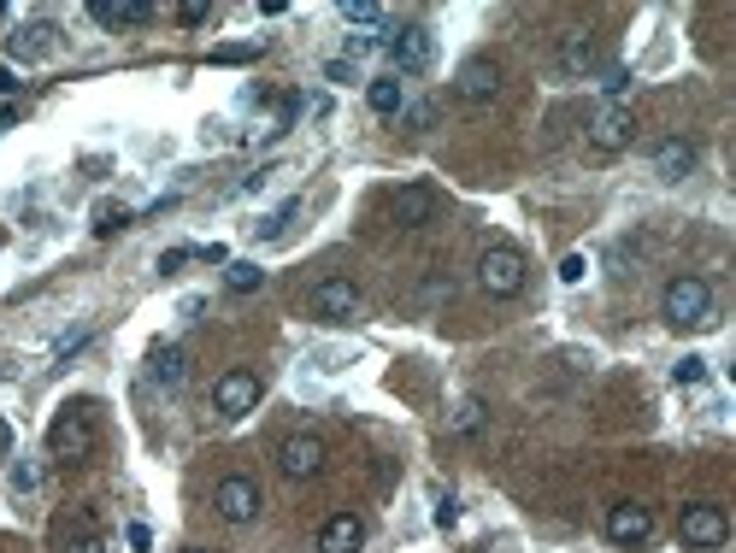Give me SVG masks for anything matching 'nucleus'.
Wrapping results in <instances>:
<instances>
[{
	"label": "nucleus",
	"mask_w": 736,
	"mask_h": 553,
	"mask_svg": "<svg viewBox=\"0 0 736 553\" xmlns=\"http://www.w3.org/2000/svg\"><path fill=\"white\" fill-rule=\"evenodd\" d=\"M89 12H95L100 24H112V30H119V24H148V19H154L148 0H95Z\"/></svg>",
	"instance_id": "nucleus-19"
},
{
	"label": "nucleus",
	"mask_w": 736,
	"mask_h": 553,
	"mask_svg": "<svg viewBox=\"0 0 736 553\" xmlns=\"http://www.w3.org/2000/svg\"><path fill=\"white\" fill-rule=\"evenodd\" d=\"M454 518H459L454 494H437V524H442V530H454Z\"/></svg>",
	"instance_id": "nucleus-27"
},
{
	"label": "nucleus",
	"mask_w": 736,
	"mask_h": 553,
	"mask_svg": "<svg viewBox=\"0 0 736 553\" xmlns=\"http://www.w3.org/2000/svg\"><path fill=\"white\" fill-rule=\"evenodd\" d=\"M407 124H413V130H430V124H437V107H413Z\"/></svg>",
	"instance_id": "nucleus-33"
},
{
	"label": "nucleus",
	"mask_w": 736,
	"mask_h": 553,
	"mask_svg": "<svg viewBox=\"0 0 736 553\" xmlns=\"http://www.w3.org/2000/svg\"><path fill=\"white\" fill-rule=\"evenodd\" d=\"M389 212H395V224H401V230L430 224V218H437V188H430V183H407V188H395Z\"/></svg>",
	"instance_id": "nucleus-10"
},
{
	"label": "nucleus",
	"mask_w": 736,
	"mask_h": 553,
	"mask_svg": "<svg viewBox=\"0 0 736 553\" xmlns=\"http://www.w3.org/2000/svg\"><path fill=\"white\" fill-rule=\"evenodd\" d=\"M124 224H130V212L119 207V200H107V207L95 212V236H119Z\"/></svg>",
	"instance_id": "nucleus-22"
},
{
	"label": "nucleus",
	"mask_w": 736,
	"mask_h": 553,
	"mask_svg": "<svg viewBox=\"0 0 736 553\" xmlns=\"http://www.w3.org/2000/svg\"><path fill=\"white\" fill-rule=\"evenodd\" d=\"M654 171H660V177H666V183L689 177V171H696V142H684V136L660 142V148H654Z\"/></svg>",
	"instance_id": "nucleus-16"
},
{
	"label": "nucleus",
	"mask_w": 736,
	"mask_h": 553,
	"mask_svg": "<svg viewBox=\"0 0 736 553\" xmlns=\"http://www.w3.org/2000/svg\"><path fill=\"white\" fill-rule=\"evenodd\" d=\"M478 425H483V401H459V413H454V430H459V435H471Z\"/></svg>",
	"instance_id": "nucleus-25"
},
{
	"label": "nucleus",
	"mask_w": 736,
	"mask_h": 553,
	"mask_svg": "<svg viewBox=\"0 0 736 553\" xmlns=\"http://www.w3.org/2000/svg\"><path fill=\"white\" fill-rule=\"evenodd\" d=\"M53 36H60L53 24H24V30L7 41V53L12 60H41V53H53Z\"/></svg>",
	"instance_id": "nucleus-17"
},
{
	"label": "nucleus",
	"mask_w": 736,
	"mask_h": 553,
	"mask_svg": "<svg viewBox=\"0 0 736 553\" xmlns=\"http://www.w3.org/2000/svg\"><path fill=\"white\" fill-rule=\"evenodd\" d=\"M342 19H348V24H378L383 7H378V0H342Z\"/></svg>",
	"instance_id": "nucleus-23"
},
{
	"label": "nucleus",
	"mask_w": 736,
	"mask_h": 553,
	"mask_svg": "<svg viewBox=\"0 0 736 553\" xmlns=\"http://www.w3.org/2000/svg\"><path fill=\"white\" fill-rule=\"evenodd\" d=\"M278 465H283V477L307 483V477L324 471V442H319V435H283V442H278Z\"/></svg>",
	"instance_id": "nucleus-8"
},
{
	"label": "nucleus",
	"mask_w": 736,
	"mask_h": 553,
	"mask_svg": "<svg viewBox=\"0 0 736 553\" xmlns=\"http://www.w3.org/2000/svg\"><path fill=\"white\" fill-rule=\"evenodd\" d=\"M183 553H207V548H183Z\"/></svg>",
	"instance_id": "nucleus-38"
},
{
	"label": "nucleus",
	"mask_w": 736,
	"mask_h": 553,
	"mask_svg": "<svg viewBox=\"0 0 736 553\" xmlns=\"http://www.w3.org/2000/svg\"><path fill=\"white\" fill-rule=\"evenodd\" d=\"M36 483H41L36 465H19V471H12V489H36Z\"/></svg>",
	"instance_id": "nucleus-32"
},
{
	"label": "nucleus",
	"mask_w": 736,
	"mask_h": 553,
	"mask_svg": "<svg viewBox=\"0 0 736 553\" xmlns=\"http://www.w3.org/2000/svg\"><path fill=\"white\" fill-rule=\"evenodd\" d=\"M584 271H589L584 254H566V259H560V283H584Z\"/></svg>",
	"instance_id": "nucleus-26"
},
{
	"label": "nucleus",
	"mask_w": 736,
	"mask_h": 553,
	"mask_svg": "<svg viewBox=\"0 0 736 553\" xmlns=\"http://www.w3.org/2000/svg\"><path fill=\"white\" fill-rule=\"evenodd\" d=\"M359 542H366V518H359V513H336V518H324V530H319V553H359Z\"/></svg>",
	"instance_id": "nucleus-14"
},
{
	"label": "nucleus",
	"mask_w": 736,
	"mask_h": 553,
	"mask_svg": "<svg viewBox=\"0 0 736 553\" xmlns=\"http://www.w3.org/2000/svg\"><path fill=\"white\" fill-rule=\"evenodd\" d=\"M660 312H666L672 330H701L713 324V288H707V276H672L666 295H660Z\"/></svg>",
	"instance_id": "nucleus-1"
},
{
	"label": "nucleus",
	"mask_w": 736,
	"mask_h": 553,
	"mask_svg": "<svg viewBox=\"0 0 736 553\" xmlns=\"http://www.w3.org/2000/svg\"><path fill=\"white\" fill-rule=\"evenodd\" d=\"M48 454L53 459H89L95 454V418L83 413V406H65L48 425Z\"/></svg>",
	"instance_id": "nucleus-3"
},
{
	"label": "nucleus",
	"mask_w": 736,
	"mask_h": 553,
	"mask_svg": "<svg viewBox=\"0 0 736 553\" xmlns=\"http://www.w3.org/2000/svg\"><path fill=\"white\" fill-rule=\"evenodd\" d=\"M254 53H259V48H219L212 60H219V65H242V60H254Z\"/></svg>",
	"instance_id": "nucleus-31"
},
{
	"label": "nucleus",
	"mask_w": 736,
	"mask_h": 553,
	"mask_svg": "<svg viewBox=\"0 0 736 553\" xmlns=\"http://www.w3.org/2000/svg\"><path fill=\"white\" fill-rule=\"evenodd\" d=\"M677 536H684L689 548H725L731 542V518H725V506H684V518H677Z\"/></svg>",
	"instance_id": "nucleus-4"
},
{
	"label": "nucleus",
	"mask_w": 736,
	"mask_h": 553,
	"mask_svg": "<svg viewBox=\"0 0 736 553\" xmlns=\"http://www.w3.org/2000/svg\"><path fill=\"white\" fill-rule=\"evenodd\" d=\"M430 53H437V41H430L425 24H407V30L389 36V60H395L401 71H425V65H430Z\"/></svg>",
	"instance_id": "nucleus-12"
},
{
	"label": "nucleus",
	"mask_w": 736,
	"mask_h": 553,
	"mask_svg": "<svg viewBox=\"0 0 736 553\" xmlns=\"http://www.w3.org/2000/svg\"><path fill=\"white\" fill-rule=\"evenodd\" d=\"M608 536H613L618 548H642L648 536H654V513L637 506V501H618L613 513H608Z\"/></svg>",
	"instance_id": "nucleus-9"
},
{
	"label": "nucleus",
	"mask_w": 736,
	"mask_h": 553,
	"mask_svg": "<svg viewBox=\"0 0 736 553\" xmlns=\"http://www.w3.org/2000/svg\"><path fill=\"white\" fill-rule=\"evenodd\" d=\"M454 89H459V100H495L501 65L489 60V53H478V60H466V65L454 71Z\"/></svg>",
	"instance_id": "nucleus-11"
},
{
	"label": "nucleus",
	"mask_w": 736,
	"mask_h": 553,
	"mask_svg": "<svg viewBox=\"0 0 736 553\" xmlns=\"http://www.w3.org/2000/svg\"><path fill=\"white\" fill-rule=\"evenodd\" d=\"M83 342H89V330H77V336H65V342H60V359H71V354H77Z\"/></svg>",
	"instance_id": "nucleus-36"
},
{
	"label": "nucleus",
	"mask_w": 736,
	"mask_h": 553,
	"mask_svg": "<svg viewBox=\"0 0 736 553\" xmlns=\"http://www.w3.org/2000/svg\"><path fill=\"white\" fill-rule=\"evenodd\" d=\"M12 89H19V83H12V71H7V65H0V95H12Z\"/></svg>",
	"instance_id": "nucleus-37"
},
{
	"label": "nucleus",
	"mask_w": 736,
	"mask_h": 553,
	"mask_svg": "<svg viewBox=\"0 0 736 553\" xmlns=\"http://www.w3.org/2000/svg\"><path fill=\"white\" fill-rule=\"evenodd\" d=\"M478 283H483V295L513 300L518 288H525V254H518V247H483V259H478Z\"/></svg>",
	"instance_id": "nucleus-2"
},
{
	"label": "nucleus",
	"mask_w": 736,
	"mask_h": 553,
	"mask_svg": "<svg viewBox=\"0 0 736 553\" xmlns=\"http://www.w3.org/2000/svg\"><path fill=\"white\" fill-rule=\"evenodd\" d=\"M148 371H154V383H160V389H177L183 377H189V359H183V347H154Z\"/></svg>",
	"instance_id": "nucleus-20"
},
{
	"label": "nucleus",
	"mask_w": 736,
	"mask_h": 553,
	"mask_svg": "<svg viewBox=\"0 0 736 553\" xmlns=\"http://www.w3.org/2000/svg\"><path fill=\"white\" fill-rule=\"evenodd\" d=\"M259 283H266V271H259L254 259H230V271H224V288H230V295H254Z\"/></svg>",
	"instance_id": "nucleus-21"
},
{
	"label": "nucleus",
	"mask_w": 736,
	"mask_h": 553,
	"mask_svg": "<svg viewBox=\"0 0 736 553\" xmlns=\"http://www.w3.org/2000/svg\"><path fill=\"white\" fill-rule=\"evenodd\" d=\"M212 506H219L224 524H254L259 518V483L254 477H224V483L212 489Z\"/></svg>",
	"instance_id": "nucleus-7"
},
{
	"label": "nucleus",
	"mask_w": 736,
	"mask_h": 553,
	"mask_svg": "<svg viewBox=\"0 0 736 553\" xmlns=\"http://www.w3.org/2000/svg\"><path fill=\"white\" fill-rule=\"evenodd\" d=\"M259 395H266V383H259L254 371H224L219 383H212V406H219L224 418H248Z\"/></svg>",
	"instance_id": "nucleus-5"
},
{
	"label": "nucleus",
	"mask_w": 736,
	"mask_h": 553,
	"mask_svg": "<svg viewBox=\"0 0 736 553\" xmlns=\"http://www.w3.org/2000/svg\"><path fill=\"white\" fill-rule=\"evenodd\" d=\"M701 377H707V359H696V354H684V359H677V366H672V383H701Z\"/></svg>",
	"instance_id": "nucleus-24"
},
{
	"label": "nucleus",
	"mask_w": 736,
	"mask_h": 553,
	"mask_svg": "<svg viewBox=\"0 0 736 553\" xmlns=\"http://www.w3.org/2000/svg\"><path fill=\"white\" fill-rule=\"evenodd\" d=\"M207 12H212V7H200V0H189V7H177V19L195 30V24H207Z\"/></svg>",
	"instance_id": "nucleus-30"
},
{
	"label": "nucleus",
	"mask_w": 736,
	"mask_h": 553,
	"mask_svg": "<svg viewBox=\"0 0 736 553\" xmlns=\"http://www.w3.org/2000/svg\"><path fill=\"white\" fill-rule=\"evenodd\" d=\"M312 312L319 318H354L359 312V288L348 276H324L319 288H312Z\"/></svg>",
	"instance_id": "nucleus-13"
},
{
	"label": "nucleus",
	"mask_w": 736,
	"mask_h": 553,
	"mask_svg": "<svg viewBox=\"0 0 736 553\" xmlns=\"http://www.w3.org/2000/svg\"><path fill=\"white\" fill-rule=\"evenodd\" d=\"M630 136H637V112L618 107V100L608 112H596V124H589V148H596V153H625Z\"/></svg>",
	"instance_id": "nucleus-6"
},
{
	"label": "nucleus",
	"mask_w": 736,
	"mask_h": 553,
	"mask_svg": "<svg viewBox=\"0 0 736 553\" xmlns=\"http://www.w3.org/2000/svg\"><path fill=\"white\" fill-rule=\"evenodd\" d=\"M596 60H601L596 30H566V41H560V71H566V77H589Z\"/></svg>",
	"instance_id": "nucleus-15"
},
{
	"label": "nucleus",
	"mask_w": 736,
	"mask_h": 553,
	"mask_svg": "<svg viewBox=\"0 0 736 553\" xmlns=\"http://www.w3.org/2000/svg\"><path fill=\"white\" fill-rule=\"evenodd\" d=\"M195 259V247H171V254H160V271H177V266H189Z\"/></svg>",
	"instance_id": "nucleus-28"
},
{
	"label": "nucleus",
	"mask_w": 736,
	"mask_h": 553,
	"mask_svg": "<svg viewBox=\"0 0 736 553\" xmlns=\"http://www.w3.org/2000/svg\"><path fill=\"white\" fill-rule=\"evenodd\" d=\"M65 553H107V542H100V536H83V542H71Z\"/></svg>",
	"instance_id": "nucleus-34"
},
{
	"label": "nucleus",
	"mask_w": 736,
	"mask_h": 553,
	"mask_svg": "<svg viewBox=\"0 0 736 553\" xmlns=\"http://www.w3.org/2000/svg\"><path fill=\"white\" fill-rule=\"evenodd\" d=\"M601 89H608V95L618 100V95L630 89V71H625V65H618V71H608V83H601Z\"/></svg>",
	"instance_id": "nucleus-29"
},
{
	"label": "nucleus",
	"mask_w": 736,
	"mask_h": 553,
	"mask_svg": "<svg viewBox=\"0 0 736 553\" xmlns=\"http://www.w3.org/2000/svg\"><path fill=\"white\" fill-rule=\"evenodd\" d=\"M324 77H330V83H348V77H354V65H342V60H330V65H324Z\"/></svg>",
	"instance_id": "nucleus-35"
},
{
	"label": "nucleus",
	"mask_w": 736,
	"mask_h": 553,
	"mask_svg": "<svg viewBox=\"0 0 736 553\" xmlns=\"http://www.w3.org/2000/svg\"><path fill=\"white\" fill-rule=\"evenodd\" d=\"M366 100H371V112H378V119H395V112L407 107V83H401V77H371L366 83Z\"/></svg>",
	"instance_id": "nucleus-18"
}]
</instances>
